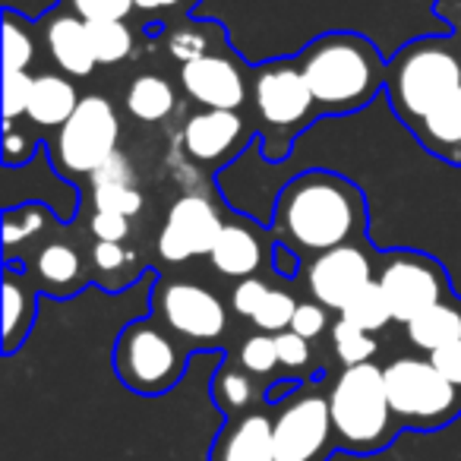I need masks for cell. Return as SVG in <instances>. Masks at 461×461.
Listing matches in <instances>:
<instances>
[{
  "instance_id": "cell-1",
  "label": "cell",
  "mask_w": 461,
  "mask_h": 461,
  "mask_svg": "<svg viewBox=\"0 0 461 461\" xmlns=\"http://www.w3.org/2000/svg\"><path fill=\"white\" fill-rule=\"evenodd\" d=\"M272 234L297 253H326L366 234L364 193L332 171H303L278 193Z\"/></svg>"
},
{
  "instance_id": "cell-2",
  "label": "cell",
  "mask_w": 461,
  "mask_h": 461,
  "mask_svg": "<svg viewBox=\"0 0 461 461\" xmlns=\"http://www.w3.org/2000/svg\"><path fill=\"white\" fill-rule=\"evenodd\" d=\"M297 64L322 114H351L385 89V64L376 45L357 32H329L313 39Z\"/></svg>"
},
{
  "instance_id": "cell-3",
  "label": "cell",
  "mask_w": 461,
  "mask_h": 461,
  "mask_svg": "<svg viewBox=\"0 0 461 461\" xmlns=\"http://www.w3.org/2000/svg\"><path fill=\"white\" fill-rule=\"evenodd\" d=\"M335 439L341 448L357 455H373L395 439V411L385 392V373L373 360L354 364L335 376L329 389Z\"/></svg>"
},
{
  "instance_id": "cell-4",
  "label": "cell",
  "mask_w": 461,
  "mask_h": 461,
  "mask_svg": "<svg viewBox=\"0 0 461 461\" xmlns=\"http://www.w3.org/2000/svg\"><path fill=\"white\" fill-rule=\"evenodd\" d=\"M461 89V54L439 39H417L385 64V92L404 123H417Z\"/></svg>"
},
{
  "instance_id": "cell-5",
  "label": "cell",
  "mask_w": 461,
  "mask_h": 461,
  "mask_svg": "<svg viewBox=\"0 0 461 461\" xmlns=\"http://www.w3.org/2000/svg\"><path fill=\"white\" fill-rule=\"evenodd\" d=\"M186 351L158 316H142L121 329L114 345V373L136 395H165L184 379Z\"/></svg>"
},
{
  "instance_id": "cell-6",
  "label": "cell",
  "mask_w": 461,
  "mask_h": 461,
  "mask_svg": "<svg viewBox=\"0 0 461 461\" xmlns=\"http://www.w3.org/2000/svg\"><path fill=\"white\" fill-rule=\"evenodd\" d=\"M253 108L263 123L269 158H285L282 146L288 152L291 140L301 133V127H307L313 111H320L297 58L257 67V73H253Z\"/></svg>"
},
{
  "instance_id": "cell-7",
  "label": "cell",
  "mask_w": 461,
  "mask_h": 461,
  "mask_svg": "<svg viewBox=\"0 0 461 461\" xmlns=\"http://www.w3.org/2000/svg\"><path fill=\"white\" fill-rule=\"evenodd\" d=\"M383 373L389 404L404 429L429 433L461 414V389L448 383L429 357H398Z\"/></svg>"
},
{
  "instance_id": "cell-8",
  "label": "cell",
  "mask_w": 461,
  "mask_h": 461,
  "mask_svg": "<svg viewBox=\"0 0 461 461\" xmlns=\"http://www.w3.org/2000/svg\"><path fill=\"white\" fill-rule=\"evenodd\" d=\"M121 117L104 95H86L73 117L58 130L54 161L70 177H83L102 167L117 152Z\"/></svg>"
},
{
  "instance_id": "cell-9",
  "label": "cell",
  "mask_w": 461,
  "mask_h": 461,
  "mask_svg": "<svg viewBox=\"0 0 461 461\" xmlns=\"http://www.w3.org/2000/svg\"><path fill=\"white\" fill-rule=\"evenodd\" d=\"M335 427L329 414V395L316 389H303L278 404L272 417V442L276 461H326L332 452Z\"/></svg>"
},
{
  "instance_id": "cell-10",
  "label": "cell",
  "mask_w": 461,
  "mask_h": 461,
  "mask_svg": "<svg viewBox=\"0 0 461 461\" xmlns=\"http://www.w3.org/2000/svg\"><path fill=\"white\" fill-rule=\"evenodd\" d=\"M379 288L392 307L395 322L408 326L414 316L429 310L433 303L452 297L448 291V272L436 257L417 250H395L389 253L383 272H379Z\"/></svg>"
},
{
  "instance_id": "cell-11",
  "label": "cell",
  "mask_w": 461,
  "mask_h": 461,
  "mask_svg": "<svg viewBox=\"0 0 461 461\" xmlns=\"http://www.w3.org/2000/svg\"><path fill=\"white\" fill-rule=\"evenodd\" d=\"M152 310L174 335L190 341H218L228 329L224 303L209 288L193 282H158Z\"/></svg>"
},
{
  "instance_id": "cell-12",
  "label": "cell",
  "mask_w": 461,
  "mask_h": 461,
  "mask_svg": "<svg viewBox=\"0 0 461 461\" xmlns=\"http://www.w3.org/2000/svg\"><path fill=\"white\" fill-rule=\"evenodd\" d=\"M224 228V218L218 209L199 193L174 199L167 209L165 224L158 234V253L167 263H186L193 257H209L218 234Z\"/></svg>"
},
{
  "instance_id": "cell-13",
  "label": "cell",
  "mask_w": 461,
  "mask_h": 461,
  "mask_svg": "<svg viewBox=\"0 0 461 461\" xmlns=\"http://www.w3.org/2000/svg\"><path fill=\"white\" fill-rule=\"evenodd\" d=\"M373 278V259L364 247L345 244L335 250L316 253L307 266V288L316 303L329 310H341L357 291H364Z\"/></svg>"
},
{
  "instance_id": "cell-14",
  "label": "cell",
  "mask_w": 461,
  "mask_h": 461,
  "mask_svg": "<svg viewBox=\"0 0 461 461\" xmlns=\"http://www.w3.org/2000/svg\"><path fill=\"white\" fill-rule=\"evenodd\" d=\"M180 86H184V92L196 104H203V108H221V111L244 108L247 95H250L240 67L228 54H215V51L180 67Z\"/></svg>"
},
{
  "instance_id": "cell-15",
  "label": "cell",
  "mask_w": 461,
  "mask_h": 461,
  "mask_svg": "<svg viewBox=\"0 0 461 461\" xmlns=\"http://www.w3.org/2000/svg\"><path fill=\"white\" fill-rule=\"evenodd\" d=\"M247 130L238 111H221V108H205L193 114L184 127V149L193 161H224L234 158L238 146L244 142Z\"/></svg>"
},
{
  "instance_id": "cell-16",
  "label": "cell",
  "mask_w": 461,
  "mask_h": 461,
  "mask_svg": "<svg viewBox=\"0 0 461 461\" xmlns=\"http://www.w3.org/2000/svg\"><path fill=\"white\" fill-rule=\"evenodd\" d=\"M45 45L48 54L54 58V64L67 73V77H89L98 67L95 51H92L89 39V23L79 20L77 14H58L51 20H45Z\"/></svg>"
},
{
  "instance_id": "cell-17",
  "label": "cell",
  "mask_w": 461,
  "mask_h": 461,
  "mask_svg": "<svg viewBox=\"0 0 461 461\" xmlns=\"http://www.w3.org/2000/svg\"><path fill=\"white\" fill-rule=\"evenodd\" d=\"M212 461H276L272 417L266 411H244L221 433Z\"/></svg>"
},
{
  "instance_id": "cell-18",
  "label": "cell",
  "mask_w": 461,
  "mask_h": 461,
  "mask_svg": "<svg viewBox=\"0 0 461 461\" xmlns=\"http://www.w3.org/2000/svg\"><path fill=\"white\" fill-rule=\"evenodd\" d=\"M411 133L436 158L448 161V165H461V89H455L448 98H442L417 123H411Z\"/></svg>"
},
{
  "instance_id": "cell-19",
  "label": "cell",
  "mask_w": 461,
  "mask_h": 461,
  "mask_svg": "<svg viewBox=\"0 0 461 461\" xmlns=\"http://www.w3.org/2000/svg\"><path fill=\"white\" fill-rule=\"evenodd\" d=\"M263 253L266 250L257 228L240 221H224L209 259L215 272H221L224 278H250L263 266Z\"/></svg>"
},
{
  "instance_id": "cell-20",
  "label": "cell",
  "mask_w": 461,
  "mask_h": 461,
  "mask_svg": "<svg viewBox=\"0 0 461 461\" xmlns=\"http://www.w3.org/2000/svg\"><path fill=\"white\" fill-rule=\"evenodd\" d=\"M79 102L83 98L77 95V86L70 79L58 77V73H41V77H35L26 117L35 127L60 130L73 117V111L79 108Z\"/></svg>"
},
{
  "instance_id": "cell-21",
  "label": "cell",
  "mask_w": 461,
  "mask_h": 461,
  "mask_svg": "<svg viewBox=\"0 0 461 461\" xmlns=\"http://www.w3.org/2000/svg\"><path fill=\"white\" fill-rule=\"evenodd\" d=\"M404 329H408V341L414 348H420L427 354L439 351V348L461 339V301L458 297H446V301L423 310L420 316H414Z\"/></svg>"
},
{
  "instance_id": "cell-22",
  "label": "cell",
  "mask_w": 461,
  "mask_h": 461,
  "mask_svg": "<svg viewBox=\"0 0 461 461\" xmlns=\"http://www.w3.org/2000/svg\"><path fill=\"white\" fill-rule=\"evenodd\" d=\"M35 291L29 278H20L14 263H7L4 276V354H14L20 341L29 335L35 320Z\"/></svg>"
},
{
  "instance_id": "cell-23",
  "label": "cell",
  "mask_w": 461,
  "mask_h": 461,
  "mask_svg": "<svg viewBox=\"0 0 461 461\" xmlns=\"http://www.w3.org/2000/svg\"><path fill=\"white\" fill-rule=\"evenodd\" d=\"M35 278L54 291H73L86 282L83 259H79V253L73 250L70 244L51 240V244L41 247L39 257H35Z\"/></svg>"
},
{
  "instance_id": "cell-24",
  "label": "cell",
  "mask_w": 461,
  "mask_h": 461,
  "mask_svg": "<svg viewBox=\"0 0 461 461\" xmlns=\"http://www.w3.org/2000/svg\"><path fill=\"white\" fill-rule=\"evenodd\" d=\"M127 111L142 123H161L174 111V89L167 79L142 73L127 89Z\"/></svg>"
},
{
  "instance_id": "cell-25",
  "label": "cell",
  "mask_w": 461,
  "mask_h": 461,
  "mask_svg": "<svg viewBox=\"0 0 461 461\" xmlns=\"http://www.w3.org/2000/svg\"><path fill=\"white\" fill-rule=\"evenodd\" d=\"M339 313H341V320H348L351 326L364 329V332H383V329L395 320V316H392L389 301H385V294H383V288H379V282H370L364 291H357V294H354L351 301L339 310Z\"/></svg>"
},
{
  "instance_id": "cell-26",
  "label": "cell",
  "mask_w": 461,
  "mask_h": 461,
  "mask_svg": "<svg viewBox=\"0 0 461 461\" xmlns=\"http://www.w3.org/2000/svg\"><path fill=\"white\" fill-rule=\"evenodd\" d=\"M89 39L95 60L102 67L121 64L133 54V32L127 29V20H102L89 23Z\"/></svg>"
},
{
  "instance_id": "cell-27",
  "label": "cell",
  "mask_w": 461,
  "mask_h": 461,
  "mask_svg": "<svg viewBox=\"0 0 461 461\" xmlns=\"http://www.w3.org/2000/svg\"><path fill=\"white\" fill-rule=\"evenodd\" d=\"M48 224V209L41 203H23L4 209V247L14 253L20 244L39 238Z\"/></svg>"
},
{
  "instance_id": "cell-28",
  "label": "cell",
  "mask_w": 461,
  "mask_h": 461,
  "mask_svg": "<svg viewBox=\"0 0 461 461\" xmlns=\"http://www.w3.org/2000/svg\"><path fill=\"white\" fill-rule=\"evenodd\" d=\"M212 398L215 404L224 411V414H240L253 404V383H250V373H240L234 366L221 364L212 379Z\"/></svg>"
},
{
  "instance_id": "cell-29",
  "label": "cell",
  "mask_w": 461,
  "mask_h": 461,
  "mask_svg": "<svg viewBox=\"0 0 461 461\" xmlns=\"http://www.w3.org/2000/svg\"><path fill=\"white\" fill-rule=\"evenodd\" d=\"M35 60V39L16 10H4V70H29Z\"/></svg>"
},
{
  "instance_id": "cell-30",
  "label": "cell",
  "mask_w": 461,
  "mask_h": 461,
  "mask_svg": "<svg viewBox=\"0 0 461 461\" xmlns=\"http://www.w3.org/2000/svg\"><path fill=\"white\" fill-rule=\"evenodd\" d=\"M332 345H335V354L345 366H354V364H366V360L376 354V339L364 329L351 326L348 320H341L332 326Z\"/></svg>"
},
{
  "instance_id": "cell-31",
  "label": "cell",
  "mask_w": 461,
  "mask_h": 461,
  "mask_svg": "<svg viewBox=\"0 0 461 461\" xmlns=\"http://www.w3.org/2000/svg\"><path fill=\"white\" fill-rule=\"evenodd\" d=\"M89 193L95 212H121V215L133 218L146 205V199H142L136 184H92Z\"/></svg>"
},
{
  "instance_id": "cell-32",
  "label": "cell",
  "mask_w": 461,
  "mask_h": 461,
  "mask_svg": "<svg viewBox=\"0 0 461 461\" xmlns=\"http://www.w3.org/2000/svg\"><path fill=\"white\" fill-rule=\"evenodd\" d=\"M297 313V301L288 294V291L282 288H272L269 294H266L263 307L257 310V316H253V322H257L263 332H285V329H291V320H294Z\"/></svg>"
},
{
  "instance_id": "cell-33",
  "label": "cell",
  "mask_w": 461,
  "mask_h": 461,
  "mask_svg": "<svg viewBox=\"0 0 461 461\" xmlns=\"http://www.w3.org/2000/svg\"><path fill=\"white\" fill-rule=\"evenodd\" d=\"M238 360L250 376H269L276 366H282L278 364L276 335H250V339H244Z\"/></svg>"
},
{
  "instance_id": "cell-34",
  "label": "cell",
  "mask_w": 461,
  "mask_h": 461,
  "mask_svg": "<svg viewBox=\"0 0 461 461\" xmlns=\"http://www.w3.org/2000/svg\"><path fill=\"white\" fill-rule=\"evenodd\" d=\"M32 86L35 77L29 70H4V123H16V117H26Z\"/></svg>"
},
{
  "instance_id": "cell-35",
  "label": "cell",
  "mask_w": 461,
  "mask_h": 461,
  "mask_svg": "<svg viewBox=\"0 0 461 461\" xmlns=\"http://www.w3.org/2000/svg\"><path fill=\"white\" fill-rule=\"evenodd\" d=\"M67 14H77L86 23L102 20H127L136 10V0H60Z\"/></svg>"
},
{
  "instance_id": "cell-36",
  "label": "cell",
  "mask_w": 461,
  "mask_h": 461,
  "mask_svg": "<svg viewBox=\"0 0 461 461\" xmlns=\"http://www.w3.org/2000/svg\"><path fill=\"white\" fill-rule=\"evenodd\" d=\"M167 54L180 64H190V60L209 54V32L205 26H177L167 32Z\"/></svg>"
},
{
  "instance_id": "cell-37",
  "label": "cell",
  "mask_w": 461,
  "mask_h": 461,
  "mask_svg": "<svg viewBox=\"0 0 461 461\" xmlns=\"http://www.w3.org/2000/svg\"><path fill=\"white\" fill-rule=\"evenodd\" d=\"M269 285L263 282V278L250 276V278H240L238 288H234V294H230V307H234V313L238 316H247V320H253L257 316V310L263 307L266 294H269Z\"/></svg>"
},
{
  "instance_id": "cell-38",
  "label": "cell",
  "mask_w": 461,
  "mask_h": 461,
  "mask_svg": "<svg viewBox=\"0 0 461 461\" xmlns=\"http://www.w3.org/2000/svg\"><path fill=\"white\" fill-rule=\"evenodd\" d=\"M276 348H278V364L282 366H307L310 360V341L303 335H297L294 329H285V332H276Z\"/></svg>"
},
{
  "instance_id": "cell-39",
  "label": "cell",
  "mask_w": 461,
  "mask_h": 461,
  "mask_svg": "<svg viewBox=\"0 0 461 461\" xmlns=\"http://www.w3.org/2000/svg\"><path fill=\"white\" fill-rule=\"evenodd\" d=\"M89 230L95 240H114V244H121L130 234V218L121 215V212H92Z\"/></svg>"
},
{
  "instance_id": "cell-40",
  "label": "cell",
  "mask_w": 461,
  "mask_h": 461,
  "mask_svg": "<svg viewBox=\"0 0 461 461\" xmlns=\"http://www.w3.org/2000/svg\"><path fill=\"white\" fill-rule=\"evenodd\" d=\"M291 329H294L297 335H303L307 341L320 339V335L326 332V310H322V303H316V301L297 303V313H294V320H291Z\"/></svg>"
},
{
  "instance_id": "cell-41",
  "label": "cell",
  "mask_w": 461,
  "mask_h": 461,
  "mask_svg": "<svg viewBox=\"0 0 461 461\" xmlns=\"http://www.w3.org/2000/svg\"><path fill=\"white\" fill-rule=\"evenodd\" d=\"M89 184H136V171L133 161L123 152H114L102 167L89 174Z\"/></svg>"
},
{
  "instance_id": "cell-42",
  "label": "cell",
  "mask_w": 461,
  "mask_h": 461,
  "mask_svg": "<svg viewBox=\"0 0 461 461\" xmlns=\"http://www.w3.org/2000/svg\"><path fill=\"white\" fill-rule=\"evenodd\" d=\"M127 263H130V253L121 244H114V240H95V247H92V266L102 276H117Z\"/></svg>"
},
{
  "instance_id": "cell-43",
  "label": "cell",
  "mask_w": 461,
  "mask_h": 461,
  "mask_svg": "<svg viewBox=\"0 0 461 461\" xmlns=\"http://www.w3.org/2000/svg\"><path fill=\"white\" fill-rule=\"evenodd\" d=\"M429 364H433L436 370H439L442 376L448 379V383L458 385V389H461V339L429 354Z\"/></svg>"
},
{
  "instance_id": "cell-44",
  "label": "cell",
  "mask_w": 461,
  "mask_h": 461,
  "mask_svg": "<svg viewBox=\"0 0 461 461\" xmlns=\"http://www.w3.org/2000/svg\"><path fill=\"white\" fill-rule=\"evenodd\" d=\"M272 269H276L282 278H294L297 272H301V253H297L294 247L278 240V244L272 247Z\"/></svg>"
},
{
  "instance_id": "cell-45",
  "label": "cell",
  "mask_w": 461,
  "mask_h": 461,
  "mask_svg": "<svg viewBox=\"0 0 461 461\" xmlns=\"http://www.w3.org/2000/svg\"><path fill=\"white\" fill-rule=\"evenodd\" d=\"M199 0H136V10L152 16H165V14H190Z\"/></svg>"
},
{
  "instance_id": "cell-46",
  "label": "cell",
  "mask_w": 461,
  "mask_h": 461,
  "mask_svg": "<svg viewBox=\"0 0 461 461\" xmlns=\"http://www.w3.org/2000/svg\"><path fill=\"white\" fill-rule=\"evenodd\" d=\"M458 7H461V0H436V10H439V14L446 16L448 23L458 16Z\"/></svg>"
}]
</instances>
